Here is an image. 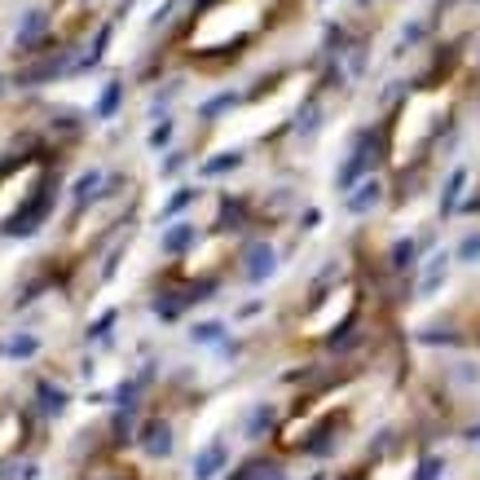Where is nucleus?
Returning <instances> with one entry per match:
<instances>
[{
	"instance_id": "f257e3e1",
	"label": "nucleus",
	"mask_w": 480,
	"mask_h": 480,
	"mask_svg": "<svg viewBox=\"0 0 480 480\" xmlns=\"http://www.w3.org/2000/svg\"><path fill=\"white\" fill-rule=\"evenodd\" d=\"M480 66L467 53H445L427 75H419L406 89L401 106L392 110L388 132H384V159L388 176H415L432 163L436 145L454 132L462 106L476 89Z\"/></svg>"
},
{
	"instance_id": "f03ea898",
	"label": "nucleus",
	"mask_w": 480,
	"mask_h": 480,
	"mask_svg": "<svg viewBox=\"0 0 480 480\" xmlns=\"http://www.w3.org/2000/svg\"><path fill=\"white\" fill-rule=\"evenodd\" d=\"M300 0H198L172 36V58L198 71H225L295 18Z\"/></svg>"
},
{
	"instance_id": "7ed1b4c3",
	"label": "nucleus",
	"mask_w": 480,
	"mask_h": 480,
	"mask_svg": "<svg viewBox=\"0 0 480 480\" xmlns=\"http://www.w3.org/2000/svg\"><path fill=\"white\" fill-rule=\"evenodd\" d=\"M22 436H27V423H22V415H0V458L5 454H13L22 445Z\"/></svg>"
},
{
	"instance_id": "20e7f679",
	"label": "nucleus",
	"mask_w": 480,
	"mask_h": 480,
	"mask_svg": "<svg viewBox=\"0 0 480 480\" xmlns=\"http://www.w3.org/2000/svg\"><path fill=\"white\" fill-rule=\"evenodd\" d=\"M141 445H145V454H155V458H163L172 450V432H168V423H150L141 432Z\"/></svg>"
},
{
	"instance_id": "39448f33",
	"label": "nucleus",
	"mask_w": 480,
	"mask_h": 480,
	"mask_svg": "<svg viewBox=\"0 0 480 480\" xmlns=\"http://www.w3.org/2000/svg\"><path fill=\"white\" fill-rule=\"evenodd\" d=\"M221 462H225V450H207L203 458H198V480H207V476H216V467H221Z\"/></svg>"
}]
</instances>
